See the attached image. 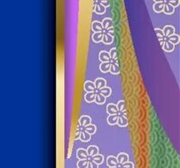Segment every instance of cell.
Returning a JSON list of instances; mask_svg holds the SVG:
<instances>
[{
  "mask_svg": "<svg viewBox=\"0 0 180 168\" xmlns=\"http://www.w3.org/2000/svg\"><path fill=\"white\" fill-rule=\"evenodd\" d=\"M90 122H91V119H90V117H88V116H82L79 118V120H78V124L80 126V128H83L85 126L90 124Z\"/></svg>",
  "mask_w": 180,
  "mask_h": 168,
  "instance_id": "obj_1",
  "label": "cell"
},
{
  "mask_svg": "<svg viewBox=\"0 0 180 168\" xmlns=\"http://www.w3.org/2000/svg\"><path fill=\"white\" fill-rule=\"evenodd\" d=\"M91 29L94 33H100V32H103L104 30L101 22L99 21H93L91 24Z\"/></svg>",
  "mask_w": 180,
  "mask_h": 168,
  "instance_id": "obj_2",
  "label": "cell"
},
{
  "mask_svg": "<svg viewBox=\"0 0 180 168\" xmlns=\"http://www.w3.org/2000/svg\"><path fill=\"white\" fill-rule=\"evenodd\" d=\"M98 59H99V61H100L101 62H108V61H111L109 53H108V52H105V51H101V52L99 53Z\"/></svg>",
  "mask_w": 180,
  "mask_h": 168,
  "instance_id": "obj_3",
  "label": "cell"
},
{
  "mask_svg": "<svg viewBox=\"0 0 180 168\" xmlns=\"http://www.w3.org/2000/svg\"><path fill=\"white\" fill-rule=\"evenodd\" d=\"M76 157H77V159H79V160H82V159H88V154L86 152V150H84V149H82V148H80V149H78L77 151H76Z\"/></svg>",
  "mask_w": 180,
  "mask_h": 168,
  "instance_id": "obj_4",
  "label": "cell"
},
{
  "mask_svg": "<svg viewBox=\"0 0 180 168\" xmlns=\"http://www.w3.org/2000/svg\"><path fill=\"white\" fill-rule=\"evenodd\" d=\"M106 164L109 167H118L119 164L118 161H117V159L116 157H113V156H110L107 158L106 159Z\"/></svg>",
  "mask_w": 180,
  "mask_h": 168,
  "instance_id": "obj_5",
  "label": "cell"
},
{
  "mask_svg": "<svg viewBox=\"0 0 180 168\" xmlns=\"http://www.w3.org/2000/svg\"><path fill=\"white\" fill-rule=\"evenodd\" d=\"M106 112L109 115H118L119 110L117 109V106L113 103H109L106 107Z\"/></svg>",
  "mask_w": 180,
  "mask_h": 168,
  "instance_id": "obj_6",
  "label": "cell"
},
{
  "mask_svg": "<svg viewBox=\"0 0 180 168\" xmlns=\"http://www.w3.org/2000/svg\"><path fill=\"white\" fill-rule=\"evenodd\" d=\"M94 85H95L96 89L99 90V89H103V88L105 87L106 82H105V80L103 79V78H97L96 81H95V82H94Z\"/></svg>",
  "mask_w": 180,
  "mask_h": 168,
  "instance_id": "obj_7",
  "label": "cell"
},
{
  "mask_svg": "<svg viewBox=\"0 0 180 168\" xmlns=\"http://www.w3.org/2000/svg\"><path fill=\"white\" fill-rule=\"evenodd\" d=\"M86 152L88 154V157L90 158H92L94 157L95 155L98 154V148L95 145H90V146L88 147V149L86 150Z\"/></svg>",
  "mask_w": 180,
  "mask_h": 168,
  "instance_id": "obj_8",
  "label": "cell"
},
{
  "mask_svg": "<svg viewBox=\"0 0 180 168\" xmlns=\"http://www.w3.org/2000/svg\"><path fill=\"white\" fill-rule=\"evenodd\" d=\"M116 159H117V161H118V164L122 165V164H124V163L129 160V156L127 153H123L122 152V153L119 154Z\"/></svg>",
  "mask_w": 180,
  "mask_h": 168,
  "instance_id": "obj_9",
  "label": "cell"
},
{
  "mask_svg": "<svg viewBox=\"0 0 180 168\" xmlns=\"http://www.w3.org/2000/svg\"><path fill=\"white\" fill-rule=\"evenodd\" d=\"M101 24H102V26H103V29H104L105 31H106L109 28H112V26H113L112 19H110V18H105V19H103V22Z\"/></svg>",
  "mask_w": 180,
  "mask_h": 168,
  "instance_id": "obj_10",
  "label": "cell"
},
{
  "mask_svg": "<svg viewBox=\"0 0 180 168\" xmlns=\"http://www.w3.org/2000/svg\"><path fill=\"white\" fill-rule=\"evenodd\" d=\"M83 89H84V90L87 91V92H95V91H96V88H95L94 82H90V81H87V82L84 83Z\"/></svg>",
  "mask_w": 180,
  "mask_h": 168,
  "instance_id": "obj_11",
  "label": "cell"
},
{
  "mask_svg": "<svg viewBox=\"0 0 180 168\" xmlns=\"http://www.w3.org/2000/svg\"><path fill=\"white\" fill-rule=\"evenodd\" d=\"M163 36L167 38V37H169V36L175 33V29L171 26H166L163 29Z\"/></svg>",
  "mask_w": 180,
  "mask_h": 168,
  "instance_id": "obj_12",
  "label": "cell"
},
{
  "mask_svg": "<svg viewBox=\"0 0 180 168\" xmlns=\"http://www.w3.org/2000/svg\"><path fill=\"white\" fill-rule=\"evenodd\" d=\"M83 131H84L86 133H88L89 135H93V134H95L96 131H97V128H96V126L93 125V124H89V125L85 126V127H83Z\"/></svg>",
  "mask_w": 180,
  "mask_h": 168,
  "instance_id": "obj_13",
  "label": "cell"
},
{
  "mask_svg": "<svg viewBox=\"0 0 180 168\" xmlns=\"http://www.w3.org/2000/svg\"><path fill=\"white\" fill-rule=\"evenodd\" d=\"M95 96H96V91L95 92H87L84 96V100L88 103H93L95 100Z\"/></svg>",
  "mask_w": 180,
  "mask_h": 168,
  "instance_id": "obj_14",
  "label": "cell"
},
{
  "mask_svg": "<svg viewBox=\"0 0 180 168\" xmlns=\"http://www.w3.org/2000/svg\"><path fill=\"white\" fill-rule=\"evenodd\" d=\"M162 47H163V49L165 52L170 53V52H172L174 49H175V46H174L173 44H171V42L168 41L167 40H165Z\"/></svg>",
  "mask_w": 180,
  "mask_h": 168,
  "instance_id": "obj_15",
  "label": "cell"
},
{
  "mask_svg": "<svg viewBox=\"0 0 180 168\" xmlns=\"http://www.w3.org/2000/svg\"><path fill=\"white\" fill-rule=\"evenodd\" d=\"M105 11H106V8L104 7L103 5H101L100 4H98V3H96L95 4V6H94V12H96L98 15H101V14H104L105 12Z\"/></svg>",
  "mask_w": 180,
  "mask_h": 168,
  "instance_id": "obj_16",
  "label": "cell"
},
{
  "mask_svg": "<svg viewBox=\"0 0 180 168\" xmlns=\"http://www.w3.org/2000/svg\"><path fill=\"white\" fill-rule=\"evenodd\" d=\"M117 124H118L119 127H126V126L128 124V120H127V117H125V116H119Z\"/></svg>",
  "mask_w": 180,
  "mask_h": 168,
  "instance_id": "obj_17",
  "label": "cell"
},
{
  "mask_svg": "<svg viewBox=\"0 0 180 168\" xmlns=\"http://www.w3.org/2000/svg\"><path fill=\"white\" fill-rule=\"evenodd\" d=\"M166 40H168L169 42H171V44H173L174 46L175 45H177V44H178V42H179L180 40V38L178 34H172L171 35V36H169V37H167Z\"/></svg>",
  "mask_w": 180,
  "mask_h": 168,
  "instance_id": "obj_18",
  "label": "cell"
},
{
  "mask_svg": "<svg viewBox=\"0 0 180 168\" xmlns=\"http://www.w3.org/2000/svg\"><path fill=\"white\" fill-rule=\"evenodd\" d=\"M111 61H108V62H102L99 66V70L102 72V73H107L109 72L110 70V67H111Z\"/></svg>",
  "mask_w": 180,
  "mask_h": 168,
  "instance_id": "obj_19",
  "label": "cell"
},
{
  "mask_svg": "<svg viewBox=\"0 0 180 168\" xmlns=\"http://www.w3.org/2000/svg\"><path fill=\"white\" fill-rule=\"evenodd\" d=\"M105 100H106V98L103 96L101 94H99L98 92H96V96H95V100H94V102L97 103V104H104L105 103Z\"/></svg>",
  "mask_w": 180,
  "mask_h": 168,
  "instance_id": "obj_20",
  "label": "cell"
},
{
  "mask_svg": "<svg viewBox=\"0 0 180 168\" xmlns=\"http://www.w3.org/2000/svg\"><path fill=\"white\" fill-rule=\"evenodd\" d=\"M119 118V115H109V117H107V123L110 125H114L117 124Z\"/></svg>",
  "mask_w": 180,
  "mask_h": 168,
  "instance_id": "obj_21",
  "label": "cell"
},
{
  "mask_svg": "<svg viewBox=\"0 0 180 168\" xmlns=\"http://www.w3.org/2000/svg\"><path fill=\"white\" fill-rule=\"evenodd\" d=\"M163 12L165 14L171 15V14H172L175 12V8L173 6H171V5H170L168 3H164V6H163Z\"/></svg>",
  "mask_w": 180,
  "mask_h": 168,
  "instance_id": "obj_22",
  "label": "cell"
},
{
  "mask_svg": "<svg viewBox=\"0 0 180 168\" xmlns=\"http://www.w3.org/2000/svg\"><path fill=\"white\" fill-rule=\"evenodd\" d=\"M99 94H101L103 96L105 97H108V96H110V95H111L112 93V89L110 88H108V87H105L103 89H99V90L97 91Z\"/></svg>",
  "mask_w": 180,
  "mask_h": 168,
  "instance_id": "obj_23",
  "label": "cell"
},
{
  "mask_svg": "<svg viewBox=\"0 0 180 168\" xmlns=\"http://www.w3.org/2000/svg\"><path fill=\"white\" fill-rule=\"evenodd\" d=\"M163 6H164V2H159V3H156L153 6V9L156 12L160 13L163 12Z\"/></svg>",
  "mask_w": 180,
  "mask_h": 168,
  "instance_id": "obj_24",
  "label": "cell"
},
{
  "mask_svg": "<svg viewBox=\"0 0 180 168\" xmlns=\"http://www.w3.org/2000/svg\"><path fill=\"white\" fill-rule=\"evenodd\" d=\"M79 138L83 142H88V141L90 140V135L85 132L83 130H81L80 131V135H79Z\"/></svg>",
  "mask_w": 180,
  "mask_h": 168,
  "instance_id": "obj_25",
  "label": "cell"
},
{
  "mask_svg": "<svg viewBox=\"0 0 180 168\" xmlns=\"http://www.w3.org/2000/svg\"><path fill=\"white\" fill-rule=\"evenodd\" d=\"M103 34L104 33L103 32H100V33H94V34L92 35V40L96 43H99V42L102 41V39H103Z\"/></svg>",
  "mask_w": 180,
  "mask_h": 168,
  "instance_id": "obj_26",
  "label": "cell"
},
{
  "mask_svg": "<svg viewBox=\"0 0 180 168\" xmlns=\"http://www.w3.org/2000/svg\"><path fill=\"white\" fill-rule=\"evenodd\" d=\"M111 74L112 75H119L120 73V68H119V66L117 65V64H114V63H112L111 67H110V70Z\"/></svg>",
  "mask_w": 180,
  "mask_h": 168,
  "instance_id": "obj_27",
  "label": "cell"
},
{
  "mask_svg": "<svg viewBox=\"0 0 180 168\" xmlns=\"http://www.w3.org/2000/svg\"><path fill=\"white\" fill-rule=\"evenodd\" d=\"M102 41L105 45H109V44H112L113 42V37H112L110 35H108L107 33H104L103 34V39H102Z\"/></svg>",
  "mask_w": 180,
  "mask_h": 168,
  "instance_id": "obj_28",
  "label": "cell"
},
{
  "mask_svg": "<svg viewBox=\"0 0 180 168\" xmlns=\"http://www.w3.org/2000/svg\"><path fill=\"white\" fill-rule=\"evenodd\" d=\"M91 160L93 161L94 163H96L97 165H100L104 161V157L101 154H97V155H95L94 157L91 158Z\"/></svg>",
  "mask_w": 180,
  "mask_h": 168,
  "instance_id": "obj_29",
  "label": "cell"
},
{
  "mask_svg": "<svg viewBox=\"0 0 180 168\" xmlns=\"http://www.w3.org/2000/svg\"><path fill=\"white\" fill-rule=\"evenodd\" d=\"M88 159H82L77 162V168H87V165H88Z\"/></svg>",
  "mask_w": 180,
  "mask_h": 168,
  "instance_id": "obj_30",
  "label": "cell"
},
{
  "mask_svg": "<svg viewBox=\"0 0 180 168\" xmlns=\"http://www.w3.org/2000/svg\"><path fill=\"white\" fill-rule=\"evenodd\" d=\"M109 55H110V59L111 61H113L115 59H118V54H117V49L116 48H112L110 50V53H109Z\"/></svg>",
  "mask_w": 180,
  "mask_h": 168,
  "instance_id": "obj_31",
  "label": "cell"
},
{
  "mask_svg": "<svg viewBox=\"0 0 180 168\" xmlns=\"http://www.w3.org/2000/svg\"><path fill=\"white\" fill-rule=\"evenodd\" d=\"M116 106H117L119 113V112H122L123 110H126V103H125V102L123 100L119 101L118 103V104L116 105Z\"/></svg>",
  "mask_w": 180,
  "mask_h": 168,
  "instance_id": "obj_32",
  "label": "cell"
},
{
  "mask_svg": "<svg viewBox=\"0 0 180 168\" xmlns=\"http://www.w3.org/2000/svg\"><path fill=\"white\" fill-rule=\"evenodd\" d=\"M119 168H134V165L133 162H130V161H127L124 164L120 165V167Z\"/></svg>",
  "mask_w": 180,
  "mask_h": 168,
  "instance_id": "obj_33",
  "label": "cell"
},
{
  "mask_svg": "<svg viewBox=\"0 0 180 168\" xmlns=\"http://www.w3.org/2000/svg\"><path fill=\"white\" fill-rule=\"evenodd\" d=\"M167 3L170 5H171V6H173L174 8L177 6H178V5H179V0H167Z\"/></svg>",
  "mask_w": 180,
  "mask_h": 168,
  "instance_id": "obj_34",
  "label": "cell"
},
{
  "mask_svg": "<svg viewBox=\"0 0 180 168\" xmlns=\"http://www.w3.org/2000/svg\"><path fill=\"white\" fill-rule=\"evenodd\" d=\"M97 3L105 7V8L110 5V0H97Z\"/></svg>",
  "mask_w": 180,
  "mask_h": 168,
  "instance_id": "obj_35",
  "label": "cell"
},
{
  "mask_svg": "<svg viewBox=\"0 0 180 168\" xmlns=\"http://www.w3.org/2000/svg\"><path fill=\"white\" fill-rule=\"evenodd\" d=\"M155 33H156V36L158 37V39H163L164 38V36H163V30H161V29H156L155 30Z\"/></svg>",
  "mask_w": 180,
  "mask_h": 168,
  "instance_id": "obj_36",
  "label": "cell"
},
{
  "mask_svg": "<svg viewBox=\"0 0 180 168\" xmlns=\"http://www.w3.org/2000/svg\"><path fill=\"white\" fill-rule=\"evenodd\" d=\"M87 168H98V165L94 163L92 160H89L88 161V165H87Z\"/></svg>",
  "mask_w": 180,
  "mask_h": 168,
  "instance_id": "obj_37",
  "label": "cell"
},
{
  "mask_svg": "<svg viewBox=\"0 0 180 168\" xmlns=\"http://www.w3.org/2000/svg\"><path fill=\"white\" fill-rule=\"evenodd\" d=\"M105 33H107V34L110 35V36H112V37H114V33H115V32H114V29H113L112 27L107 29V30L105 31Z\"/></svg>",
  "mask_w": 180,
  "mask_h": 168,
  "instance_id": "obj_38",
  "label": "cell"
},
{
  "mask_svg": "<svg viewBox=\"0 0 180 168\" xmlns=\"http://www.w3.org/2000/svg\"><path fill=\"white\" fill-rule=\"evenodd\" d=\"M80 129H78L77 131H76V136H75V140L77 139V138H79V135H80Z\"/></svg>",
  "mask_w": 180,
  "mask_h": 168,
  "instance_id": "obj_39",
  "label": "cell"
},
{
  "mask_svg": "<svg viewBox=\"0 0 180 168\" xmlns=\"http://www.w3.org/2000/svg\"><path fill=\"white\" fill-rule=\"evenodd\" d=\"M156 3H159V2H164V0H154Z\"/></svg>",
  "mask_w": 180,
  "mask_h": 168,
  "instance_id": "obj_40",
  "label": "cell"
},
{
  "mask_svg": "<svg viewBox=\"0 0 180 168\" xmlns=\"http://www.w3.org/2000/svg\"><path fill=\"white\" fill-rule=\"evenodd\" d=\"M109 168H119V167H109Z\"/></svg>",
  "mask_w": 180,
  "mask_h": 168,
  "instance_id": "obj_41",
  "label": "cell"
}]
</instances>
